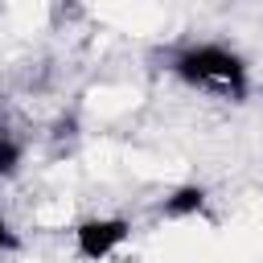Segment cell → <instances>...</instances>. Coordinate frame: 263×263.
Masks as SVG:
<instances>
[{
  "mask_svg": "<svg viewBox=\"0 0 263 263\" xmlns=\"http://www.w3.org/2000/svg\"><path fill=\"white\" fill-rule=\"evenodd\" d=\"M21 160H25L21 140L8 132V123H0V177H16L21 173Z\"/></svg>",
  "mask_w": 263,
  "mask_h": 263,
  "instance_id": "4",
  "label": "cell"
},
{
  "mask_svg": "<svg viewBox=\"0 0 263 263\" xmlns=\"http://www.w3.org/2000/svg\"><path fill=\"white\" fill-rule=\"evenodd\" d=\"M12 251H21V234H16L12 222L0 214V255H12Z\"/></svg>",
  "mask_w": 263,
  "mask_h": 263,
  "instance_id": "5",
  "label": "cell"
},
{
  "mask_svg": "<svg viewBox=\"0 0 263 263\" xmlns=\"http://www.w3.org/2000/svg\"><path fill=\"white\" fill-rule=\"evenodd\" d=\"M168 74L193 90H205L214 99H226V103H247L251 95V66L238 49L230 45H218V41H193V45H181L173 58H168Z\"/></svg>",
  "mask_w": 263,
  "mask_h": 263,
  "instance_id": "1",
  "label": "cell"
},
{
  "mask_svg": "<svg viewBox=\"0 0 263 263\" xmlns=\"http://www.w3.org/2000/svg\"><path fill=\"white\" fill-rule=\"evenodd\" d=\"M205 205H210L205 185H177V189L164 193V201H160V218H168V222H185V218L205 214Z\"/></svg>",
  "mask_w": 263,
  "mask_h": 263,
  "instance_id": "3",
  "label": "cell"
},
{
  "mask_svg": "<svg viewBox=\"0 0 263 263\" xmlns=\"http://www.w3.org/2000/svg\"><path fill=\"white\" fill-rule=\"evenodd\" d=\"M132 238V222L119 214H95L74 226V255L82 263H107Z\"/></svg>",
  "mask_w": 263,
  "mask_h": 263,
  "instance_id": "2",
  "label": "cell"
}]
</instances>
